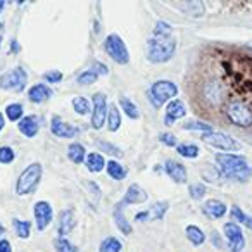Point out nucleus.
Returning <instances> with one entry per match:
<instances>
[{
  "instance_id": "1",
  "label": "nucleus",
  "mask_w": 252,
  "mask_h": 252,
  "mask_svg": "<svg viewBox=\"0 0 252 252\" xmlns=\"http://www.w3.org/2000/svg\"><path fill=\"white\" fill-rule=\"evenodd\" d=\"M195 100L204 114H220L226 104L252 109V52L213 49L195 83Z\"/></svg>"
},
{
  "instance_id": "2",
  "label": "nucleus",
  "mask_w": 252,
  "mask_h": 252,
  "mask_svg": "<svg viewBox=\"0 0 252 252\" xmlns=\"http://www.w3.org/2000/svg\"><path fill=\"white\" fill-rule=\"evenodd\" d=\"M216 162L221 175L230 180L245 182L251 176V168L247 166L245 158L237 154H216Z\"/></svg>"
},
{
  "instance_id": "3",
  "label": "nucleus",
  "mask_w": 252,
  "mask_h": 252,
  "mask_svg": "<svg viewBox=\"0 0 252 252\" xmlns=\"http://www.w3.org/2000/svg\"><path fill=\"white\" fill-rule=\"evenodd\" d=\"M149 52L147 57L149 61L159 64V63H166L175 56L176 50V40L173 36H152L149 40Z\"/></svg>"
},
{
  "instance_id": "4",
  "label": "nucleus",
  "mask_w": 252,
  "mask_h": 252,
  "mask_svg": "<svg viewBox=\"0 0 252 252\" xmlns=\"http://www.w3.org/2000/svg\"><path fill=\"white\" fill-rule=\"evenodd\" d=\"M42 164L40 162H33L30 164L25 171L21 173V176L18 178V185H16V192L18 195H26L32 193L33 190L38 187L40 180H42Z\"/></svg>"
},
{
  "instance_id": "5",
  "label": "nucleus",
  "mask_w": 252,
  "mask_h": 252,
  "mask_svg": "<svg viewBox=\"0 0 252 252\" xmlns=\"http://www.w3.org/2000/svg\"><path fill=\"white\" fill-rule=\"evenodd\" d=\"M176 95H178V87L169 80L156 81L151 87V92H149V98L154 102L156 107H159V105H162L168 100H175Z\"/></svg>"
},
{
  "instance_id": "6",
  "label": "nucleus",
  "mask_w": 252,
  "mask_h": 252,
  "mask_svg": "<svg viewBox=\"0 0 252 252\" xmlns=\"http://www.w3.org/2000/svg\"><path fill=\"white\" fill-rule=\"evenodd\" d=\"M104 49L105 52L111 56L112 61H116L118 64H128L130 61V52L126 49V43L123 42V38L116 33L109 35L104 42Z\"/></svg>"
},
{
  "instance_id": "7",
  "label": "nucleus",
  "mask_w": 252,
  "mask_h": 252,
  "mask_svg": "<svg viewBox=\"0 0 252 252\" xmlns=\"http://www.w3.org/2000/svg\"><path fill=\"white\" fill-rule=\"evenodd\" d=\"M202 140L206 142L207 145L214 149H220V151L224 152H235L240 149V144L237 140H233L231 137H228L226 133H221V131H211V133H204Z\"/></svg>"
},
{
  "instance_id": "8",
  "label": "nucleus",
  "mask_w": 252,
  "mask_h": 252,
  "mask_svg": "<svg viewBox=\"0 0 252 252\" xmlns=\"http://www.w3.org/2000/svg\"><path fill=\"white\" fill-rule=\"evenodd\" d=\"M28 81V74L21 67H16L12 71H7L5 74L0 76V88L4 90H23Z\"/></svg>"
},
{
  "instance_id": "9",
  "label": "nucleus",
  "mask_w": 252,
  "mask_h": 252,
  "mask_svg": "<svg viewBox=\"0 0 252 252\" xmlns=\"http://www.w3.org/2000/svg\"><path fill=\"white\" fill-rule=\"evenodd\" d=\"M107 123V100L104 94L94 95V109H92V128L100 130Z\"/></svg>"
},
{
  "instance_id": "10",
  "label": "nucleus",
  "mask_w": 252,
  "mask_h": 252,
  "mask_svg": "<svg viewBox=\"0 0 252 252\" xmlns=\"http://www.w3.org/2000/svg\"><path fill=\"white\" fill-rule=\"evenodd\" d=\"M224 235H226L228 245H230L231 252H242L245 247V238L244 233H242L240 226L237 223H226L223 226Z\"/></svg>"
},
{
  "instance_id": "11",
  "label": "nucleus",
  "mask_w": 252,
  "mask_h": 252,
  "mask_svg": "<svg viewBox=\"0 0 252 252\" xmlns=\"http://www.w3.org/2000/svg\"><path fill=\"white\" fill-rule=\"evenodd\" d=\"M33 213H35L36 228H38V231H43L52 221V207L47 200H40V202L35 204Z\"/></svg>"
},
{
  "instance_id": "12",
  "label": "nucleus",
  "mask_w": 252,
  "mask_h": 252,
  "mask_svg": "<svg viewBox=\"0 0 252 252\" xmlns=\"http://www.w3.org/2000/svg\"><path fill=\"white\" fill-rule=\"evenodd\" d=\"M50 130H52V133L59 138H73L74 135L78 133V128H74V126L69 125V123H64L59 116H54L52 118V126H50Z\"/></svg>"
},
{
  "instance_id": "13",
  "label": "nucleus",
  "mask_w": 252,
  "mask_h": 252,
  "mask_svg": "<svg viewBox=\"0 0 252 252\" xmlns=\"http://www.w3.org/2000/svg\"><path fill=\"white\" fill-rule=\"evenodd\" d=\"M185 114H187L185 104H183L182 100H178V98H175V100H171L168 105H166V118H164V123L168 126H171L173 123L178 121V119H182Z\"/></svg>"
},
{
  "instance_id": "14",
  "label": "nucleus",
  "mask_w": 252,
  "mask_h": 252,
  "mask_svg": "<svg viewBox=\"0 0 252 252\" xmlns=\"http://www.w3.org/2000/svg\"><path fill=\"white\" fill-rule=\"evenodd\" d=\"M147 200V193H145V190L142 189L140 185H137V183H133V185L128 187V190H126L125 197H123V200L119 202V206H128V204H142Z\"/></svg>"
},
{
  "instance_id": "15",
  "label": "nucleus",
  "mask_w": 252,
  "mask_h": 252,
  "mask_svg": "<svg viewBox=\"0 0 252 252\" xmlns=\"http://www.w3.org/2000/svg\"><path fill=\"white\" fill-rule=\"evenodd\" d=\"M164 169H166V173H168V176L173 180V182H176V183H185L187 182V169H185V166H183L182 162L169 159V161H166Z\"/></svg>"
},
{
  "instance_id": "16",
  "label": "nucleus",
  "mask_w": 252,
  "mask_h": 252,
  "mask_svg": "<svg viewBox=\"0 0 252 252\" xmlns=\"http://www.w3.org/2000/svg\"><path fill=\"white\" fill-rule=\"evenodd\" d=\"M50 97H52V90L43 83L33 85L28 92V98L33 102V104H42V102L49 100Z\"/></svg>"
},
{
  "instance_id": "17",
  "label": "nucleus",
  "mask_w": 252,
  "mask_h": 252,
  "mask_svg": "<svg viewBox=\"0 0 252 252\" xmlns=\"http://www.w3.org/2000/svg\"><path fill=\"white\" fill-rule=\"evenodd\" d=\"M76 224V220H74V211L73 209H64L59 216V237H64L67 235Z\"/></svg>"
},
{
  "instance_id": "18",
  "label": "nucleus",
  "mask_w": 252,
  "mask_h": 252,
  "mask_svg": "<svg viewBox=\"0 0 252 252\" xmlns=\"http://www.w3.org/2000/svg\"><path fill=\"white\" fill-rule=\"evenodd\" d=\"M202 211L209 218H213V220H220V218H223L224 213H226V206H224L221 200L211 199V200H207V202L204 204Z\"/></svg>"
},
{
  "instance_id": "19",
  "label": "nucleus",
  "mask_w": 252,
  "mask_h": 252,
  "mask_svg": "<svg viewBox=\"0 0 252 252\" xmlns=\"http://www.w3.org/2000/svg\"><path fill=\"white\" fill-rule=\"evenodd\" d=\"M18 128H19V131L28 138H33L36 133H38V123H36V119L33 118V116L23 118L21 121H19Z\"/></svg>"
},
{
  "instance_id": "20",
  "label": "nucleus",
  "mask_w": 252,
  "mask_h": 252,
  "mask_svg": "<svg viewBox=\"0 0 252 252\" xmlns=\"http://www.w3.org/2000/svg\"><path fill=\"white\" fill-rule=\"evenodd\" d=\"M105 168H107V175L111 176L112 180H116V182H121V180H125L126 175H128V169L116 161H109L107 164H105Z\"/></svg>"
},
{
  "instance_id": "21",
  "label": "nucleus",
  "mask_w": 252,
  "mask_h": 252,
  "mask_svg": "<svg viewBox=\"0 0 252 252\" xmlns=\"http://www.w3.org/2000/svg\"><path fill=\"white\" fill-rule=\"evenodd\" d=\"M114 221H116V224H118L119 231H123V235L131 233V224L126 221V216H125V213H123V206H119V204L114 209Z\"/></svg>"
},
{
  "instance_id": "22",
  "label": "nucleus",
  "mask_w": 252,
  "mask_h": 252,
  "mask_svg": "<svg viewBox=\"0 0 252 252\" xmlns=\"http://www.w3.org/2000/svg\"><path fill=\"white\" fill-rule=\"evenodd\" d=\"M119 126H121V114H119L118 107L111 104L107 109V128L109 131H118Z\"/></svg>"
},
{
  "instance_id": "23",
  "label": "nucleus",
  "mask_w": 252,
  "mask_h": 252,
  "mask_svg": "<svg viewBox=\"0 0 252 252\" xmlns=\"http://www.w3.org/2000/svg\"><path fill=\"white\" fill-rule=\"evenodd\" d=\"M87 166H88V171L100 173L102 169L105 168V161L98 152H92V154L87 158Z\"/></svg>"
},
{
  "instance_id": "24",
  "label": "nucleus",
  "mask_w": 252,
  "mask_h": 252,
  "mask_svg": "<svg viewBox=\"0 0 252 252\" xmlns=\"http://www.w3.org/2000/svg\"><path fill=\"white\" fill-rule=\"evenodd\" d=\"M185 231H187V238H189L193 245H202L204 242H206V235H204V231L200 230L199 226H195V224H189Z\"/></svg>"
},
{
  "instance_id": "25",
  "label": "nucleus",
  "mask_w": 252,
  "mask_h": 252,
  "mask_svg": "<svg viewBox=\"0 0 252 252\" xmlns=\"http://www.w3.org/2000/svg\"><path fill=\"white\" fill-rule=\"evenodd\" d=\"M85 147L81 144H71L67 147V158L74 162V164H81L85 161Z\"/></svg>"
},
{
  "instance_id": "26",
  "label": "nucleus",
  "mask_w": 252,
  "mask_h": 252,
  "mask_svg": "<svg viewBox=\"0 0 252 252\" xmlns=\"http://www.w3.org/2000/svg\"><path fill=\"white\" fill-rule=\"evenodd\" d=\"M119 105H121V109L125 111V114L128 116V118H131V119L140 118V112H138L137 104H133L128 97H119Z\"/></svg>"
},
{
  "instance_id": "27",
  "label": "nucleus",
  "mask_w": 252,
  "mask_h": 252,
  "mask_svg": "<svg viewBox=\"0 0 252 252\" xmlns=\"http://www.w3.org/2000/svg\"><path fill=\"white\" fill-rule=\"evenodd\" d=\"M230 216H231V220H233V221H237V223H240V224H245V226H247L249 230H252V218L247 216V214H245L244 211H242L238 206L231 207Z\"/></svg>"
},
{
  "instance_id": "28",
  "label": "nucleus",
  "mask_w": 252,
  "mask_h": 252,
  "mask_svg": "<svg viewBox=\"0 0 252 252\" xmlns=\"http://www.w3.org/2000/svg\"><path fill=\"white\" fill-rule=\"evenodd\" d=\"M98 252H121V242H119L116 237H107L100 244Z\"/></svg>"
},
{
  "instance_id": "29",
  "label": "nucleus",
  "mask_w": 252,
  "mask_h": 252,
  "mask_svg": "<svg viewBox=\"0 0 252 252\" xmlns=\"http://www.w3.org/2000/svg\"><path fill=\"white\" fill-rule=\"evenodd\" d=\"M176 151H178L180 156L187 159H195L199 156V147L192 144H182V145H176Z\"/></svg>"
},
{
  "instance_id": "30",
  "label": "nucleus",
  "mask_w": 252,
  "mask_h": 252,
  "mask_svg": "<svg viewBox=\"0 0 252 252\" xmlns=\"http://www.w3.org/2000/svg\"><path fill=\"white\" fill-rule=\"evenodd\" d=\"M73 109L76 111V114H81V116L92 112L90 102H88L85 97H74L73 98Z\"/></svg>"
},
{
  "instance_id": "31",
  "label": "nucleus",
  "mask_w": 252,
  "mask_h": 252,
  "mask_svg": "<svg viewBox=\"0 0 252 252\" xmlns=\"http://www.w3.org/2000/svg\"><path fill=\"white\" fill-rule=\"evenodd\" d=\"M5 116H7L11 121H21L25 116H23V105L21 104H9L5 107Z\"/></svg>"
},
{
  "instance_id": "32",
  "label": "nucleus",
  "mask_w": 252,
  "mask_h": 252,
  "mask_svg": "<svg viewBox=\"0 0 252 252\" xmlns=\"http://www.w3.org/2000/svg\"><path fill=\"white\" fill-rule=\"evenodd\" d=\"M54 245H56L57 252H78L76 245L71 244L66 237H57L56 242H54Z\"/></svg>"
},
{
  "instance_id": "33",
  "label": "nucleus",
  "mask_w": 252,
  "mask_h": 252,
  "mask_svg": "<svg viewBox=\"0 0 252 252\" xmlns=\"http://www.w3.org/2000/svg\"><path fill=\"white\" fill-rule=\"evenodd\" d=\"M14 228H16V233L19 235V238H28L30 231H32V223L23 220H14Z\"/></svg>"
},
{
  "instance_id": "34",
  "label": "nucleus",
  "mask_w": 252,
  "mask_h": 252,
  "mask_svg": "<svg viewBox=\"0 0 252 252\" xmlns=\"http://www.w3.org/2000/svg\"><path fill=\"white\" fill-rule=\"evenodd\" d=\"M168 207H169L168 202H158L152 207V213L149 211V218H151V220H161L166 214V211H168Z\"/></svg>"
},
{
  "instance_id": "35",
  "label": "nucleus",
  "mask_w": 252,
  "mask_h": 252,
  "mask_svg": "<svg viewBox=\"0 0 252 252\" xmlns=\"http://www.w3.org/2000/svg\"><path fill=\"white\" fill-rule=\"evenodd\" d=\"M183 130H199L204 133H211L213 131V126L206 125V123H199V121H189L183 125Z\"/></svg>"
},
{
  "instance_id": "36",
  "label": "nucleus",
  "mask_w": 252,
  "mask_h": 252,
  "mask_svg": "<svg viewBox=\"0 0 252 252\" xmlns=\"http://www.w3.org/2000/svg\"><path fill=\"white\" fill-rule=\"evenodd\" d=\"M97 78H98V74L95 73L94 69H87V71H83L80 76H78V83L87 87V85L95 83V81H97Z\"/></svg>"
},
{
  "instance_id": "37",
  "label": "nucleus",
  "mask_w": 252,
  "mask_h": 252,
  "mask_svg": "<svg viewBox=\"0 0 252 252\" xmlns=\"http://www.w3.org/2000/svg\"><path fill=\"white\" fill-rule=\"evenodd\" d=\"M171 26L164 21H158L154 28V36H171Z\"/></svg>"
},
{
  "instance_id": "38",
  "label": "nucleus",
  "mask_w": 252,
  "mask_h": 252,
  "mask_svg": "<svg viewBox=\"0 0 252 252\" xmlns=\"http://www.w3.org/2000/svg\"><path fill=\"white\" fill-rule=\"evenodd\" d=\"M16 159V154L11 147H0V164H9Z\"/></svg>"
},
{
  "instance_id": "39",
  "label": "nucleus",
  "mask_w": 252,
  "mask_h": 252,
  "mask_svg": "<svg viewBox=\"0 0 252 252\" xmlns=\"http://www.w3.org/2000/svg\"><path fill=\"white\" fill-rule=\"evenodd\" d=\"M189 192H190V197H192V199L200 200L204 195H206V187H204L202 183H195V185H190Z\"/></svg>"
},
{
  "instance_id": "40",
  "label": "nucleus",
  "mask_w": 252,
  "mask_h": 252,
  "mask_svg": "<svg viewBox=\"0 0 252 252\" xmlns=\"http://www.w3.org/2000/svg\"><path fill=\"white\" fill-rule=\"evenodd\" d=\"M43 80L47 81V83H59L61 80H63V73L57 69L54 71H49V73L43 74Z\"/></svg>"
},
{
  "instance_id": "41",
  "label": "nucleus",
  "mask_w": 252,
  "mask_h": 252,
  "mask_svg": "<svg viewBox=\"0 0 252 252\" xmlns=\"http://www.w3.org/2000/svg\"><path fill=\"white\" fill-rule=\"evenodd\" d=\"M159 140H161L164 145H169V147H175L176 145V137L171 133H162L161 137H159Z\"/></svg>"
},
{
  "instance_id": "42",
  "label": "nucleus",
  "mask_w": 252,
  "mask_h": 252,
  "mask_svg": "<svg viewBox=\"0 0 252 252\" xmlns=\"http://www.w3.org/2000/svg\"><path fill=\"white\" fill-rule=\"evenodd\" d=\"M98 145H100L102 149H105V151L109 152V154H114V156H121V151L116 147H112V145H107L105 142H98Z\"/></svg>"
},
{
  "instance_id": "43",
  "label": "nucleus",
  "mask_w": 252,
  "mask_h": 252,
  "mask_svg": "<svg viewBox=\"0 0 252 252\" xmlns=\"http://www.w3.org/2000/svg\"><path fill=\"white\" fill-rule=\"evenodd\" d=\"M94 71H95L97 74H107V73H109L107 66H104V64L98 63V61H95V63H94Z\"/></svg>"
},
{
  "instance_id": "44",
  "label": "nucleus",
  "mask_w": 252,
  "mask_h": 252,
  "mask_svg": "<svg viewBox=\"0 0 252 252\" xmlns=\"http://www.w3.org/2000/svg\"><path fill=\"white\" fill-rule=\"evenodd\" d=\"M0 252H12L11 244L7 240H0Z\"/></svg>"
},
{
  "instance_id": "45",
  "label": "nucleus",
  "mask_w": 252,
  "mask_h": 252,
  "mask_svg": "<svg viewBox=\"0 0 252 252\" xmlns=\"http://www.w3.org/2000/svg\"><path fill=\"white\" fill-rule=\"evenodd\" d=\"M4 125H5V118L4 114H0V131L4 130Z\"/></svg>"
},
{
  "instance_id": "46",
  "label": "nucleus",
  "mask_w": 252,
  "mask_h": 252,
  "mask_svg": "<svg viewBox=\"0 0 252 252\" xmlns=\"http://www.w3.org/2000/svg\"><path fill=\"white\" fill-rule=\"evenodd\" d=\"M11 50H14V52H18V50H19V45H18V42H16V40L11 43Z\"/></svg>"
},
{
  "instance_id": "47",
  "label": "nucleus",
  "mask_w": 252,
  "mask_h": 252,
  "mask_svg": "<svg viewBox=\"0 0 252 252\" xmlns=\"http://www.w3.org/2000/svg\"><path fill=\"white\" fill-rule=\"evenodd\" d=\"M5 7V2H4V0H0V12H2V9H4Z\"/></svg>"
},
{
  "instance_id": "48",
  "label": "nucleus",
  "mask_w": 252,
  "mask_h": 252,
  "mask_svg": "<svg viewBox=\"0 0 252 252\" xmlns=\"http://www.w3.org/2000/svg\"><path fill=\"white\" fill-rule=\"evenodd\" d=\"M4 233V226H2V224H0V235Z\"/></svg>"
},
{
  "instance_id": "49",
  "label": "nucleus",
  "mask_w": 252,
  "mask_h": 252,
  "mask_svg": "<svg viewBox=\"0 0 252 252\" xmlns=\"http://www.w3.org/2000/svg\"><path fill=\"white\" fill-rule=\"evenodd\" d=\"M0 28H2V23H0Z\"/></svg>"
}]
</instances>
